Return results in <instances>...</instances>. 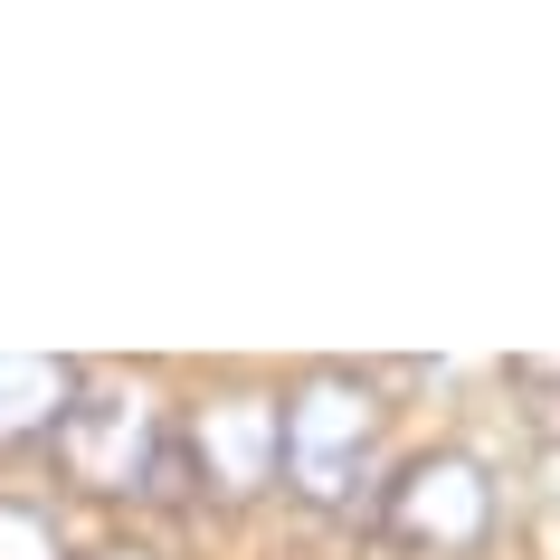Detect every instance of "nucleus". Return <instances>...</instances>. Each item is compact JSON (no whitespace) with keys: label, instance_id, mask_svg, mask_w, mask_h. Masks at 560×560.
Listing matches in <instances>:
<instances>
[{"label":"nucleus","instance_id":"f257e3e1","mask_svg":"<svg viewBox=\"0 0 560 560\" xmlns=\"http://www.w3.org/2000/svg\"><path fill=\"white\" fill-rule=\"evenodd\" d=\"M381 456V389L352 371H314L285 389V485L304 503H352L361 475Z\"/></svg>","mask_w":560,"mask_h":560},{"label":"nucleus","instance_id":"f03ea898","mask_svg":"<svg viewBox=\"0 0 560 560\" xmlns=\"http://www.w3.org/2000/svg\"><path fill=\"white\" fill-rule=\"evenodd\" d=\"M381 532L428 560H466L494 541V475L466 446H428L381 485Z\"/></svg>","mask_w":560,"mask_h":560},{"label":"nucleus","instance_id":"7ed1b4c3","mask_svg":"<svg viewBox=\"0 0 560 560\" xmlns=\"http://www.w3.org/2000/svg\"><path fill=\"white\" fill-rule=\"evenodd\" d=\"M162 456H172V428H162V409L143 389H77V409L58 418V466L86 494H143L152 503Z\"/></svg>","mask_w":560,"mask_h":560},{"label":"nucleus","instance_id":"20e7f679","mask_svg":"<svg viewBox=\"0 0 560 560\" xmlns=\"http://www.w3.org/2000/svg\"><path fill=\"white\" fill-rule=\"evenodd\" d=\"M180 446H190V466H200V494L247 503V494H266V485L285 475V399L219 389V399H200V409H190Z\"/></svg>","mask_w":560,"mask_h":560},{"label":"nucleus","instance_id":"39448f33","mask_svg":"<svg viewBox=\"0 0 560 560\" xmlns=\"http://www.w3.org/2000/svg\"><path fill=\"white\" fill-rule=\"evenodd\" d=\"M77 371L67 361H30V352H0V446L20 438H58V418L77 409Z\"/></svg>","mask_w":560,"mask_h":560},{"label":"nucleus","instance_id":"423d86ee","mask_svg":"<svg viewBox=\"0 0 560 560\" xmlns=\"http://www.w3.org/2000/svg\"><path fill=\"white\" fill-rule=\"evenodd\" d=\"M0 560H67V532L38 513V503L0 494Z\"/></svg>","mask_w":560,"mask_h":560},{"label":"nucleus","instance_id":"0eeeda50","mask_svg":"<svg viewBox=\"0 0 560 560\" xmlns=\"http://www.w3.org/2000/svg\"><path fill=\"white\" fill-rule=\"evenodd\" d=\"M513 399H523L532 438L560 446V361H523V371H513Z\"/></svg>","mask_w":560,"mask_h":560},{"label":"nucleus","instance_id":"6e6552de","mask_svg":"<svg viewBox=\"0 0 560 560\" xmlns=\"http://www.w3.org/2000/svg\"><path fill=\"white\" fill-rule=\"evenodd\" d=\"M95 560H162V551H133V541H124V551H95Z\"/></svg>","mask_w":560,"mask_h":560}]
</instances>
